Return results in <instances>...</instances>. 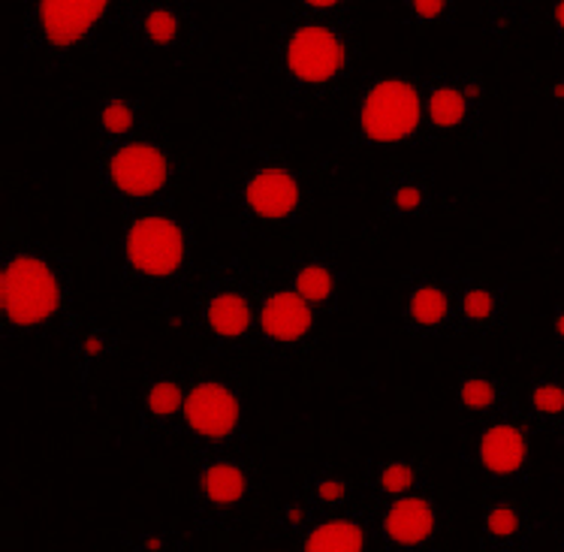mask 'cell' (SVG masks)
<instances>
[{
	"label": "cell",
	"mask_w": 564,
	"mask_h": 552,
	"mask_svg": "<svg viewBox=\"0 0 564 552\" xmlns=\"http://www.w3.org/2000/svg\"><path fill=\"white\" fill-rule=\"evenodd\" d=\"M359 489L366 493V501L387 505V501H395V498L429 493V489H438V486H435L429 465L420 456L395 453V456H378V459H371L362 468Z\"/></svg>",
	"instance_id": "obj_24"
},
{
	"label": "cell",
	"mask_w": 564,
	"mask_h": 552,
	"mask_svg": "<svg viewBox=\"0 0 564 552\" xmlns=\"http://www.w3.org/2000/svg\"><path fill=\"white\" fill-rule=\"evenodd\" d=\"M462 462L471 468L489 489H529L538 477V447L534 429L522 414H505L480 423L462 450Z\"/></svg>",
	"instance_id": "obj_12"
},
{
	"label": "cell",
	"mask_w": 564,
	"mask_h": 552,
	"mask_svg": "<svg viewBox=\"0 0 564 552\" xmlns=\"http://www.w3.org/2000/svg\"><path fill=\"white\" fill-rule=\"evenodd\" d=\"M317 519H321V513H317L305 498L293 495V498H284V501L275 507V513H272V529H275L278 534H293V538H302V534L312 529Z\"/></svg>",
	"instance_id": "obj_32"
},
{
	"label": "cell",
	"mask_w": 564,
	"mask_h": 552,
	"mask_svg": "<svg viewBox=\"0 0 564 552\" xmlns=\"http://www.w3.org/2000/svg\"><path fill=\"white\" fill-rule=\"evenodd\" d=\"M546 97L555 109H564V73H558L550 85H546Z\"/></svg>",
	"instance_id": "obj_36"
},
{
	"label": "cell",
	"mask_w": 564,
	"mask_h": 552,
	"mask_svg": "<svg viewBox=\"0 0 564 552\" xmlns=\"http://www.w3.org/2000/svg\"><path fill=\"white\" fill-rule=\"evenodd\" d=\"M79 329L73 311V257L40 239H10L0 251V333L3 345L69 342Z\"/></svg>",
	"instance_id": "obj_1"
},
{
	"label": "cell",
	"mask_w": 564,
	"mask_h": 552,
	"mask_svg": "<svg viewBox=\"0 0 564 552\" xmlns=\"http://www.w3.org/2000/svg\"><path fill=\"white\" fill-rule=\"evenodd\" d=\"M553 543H555V552H564V526L558 531H555Z\"/></svg>",
	"instance_id": "obj_37"
},
{
	"label": "cell",
	"mask_w": 564,
	"mask_h": 552,
	"mask_svg": "<svg viewBox=\"0 0 564 552\" xmlns=\"http://www.w3.org/2000/svg\"><path fill=\"white\" fill-rule=\"evenodd\" d=\"M263 486L265 468L251 447L196 456L191 480V526L199 534L230 526L260 498Z\"/></svg>",
	"instance_id": "obj_10"
},
{
	"label": "cell",
	"mask_w": 564,
	"mask_h": 552,
	"mask_svg": "<svg viewBox=\"0 0 564 552\" xmlns=\"http://www.w3.org/2000/svg\"><path fill=\"white\" fill-rule=\"evenodd\" d=\"M288 10L308 19H354L359 15V3L357 0H296Z\"/></svg>",
	"instance_id": "obj_33"
},
{
	"label": "cell",
	"mask_w": 564,
	"mask_h": 552,
	"mask_svg": "<svg viewBox=\"0 0 564 552\" xmlns=\"http://www.w3.org/2000/svg\"><path fill=\"white\" fill-rule=\"evenodd\" d=\"M323 317L284 281L257 278V347L275 362H302L321 347Z\"/></svg>",
	"instance_id": "obj_13"
},
{
	"label": "cell",
	"mask_w": 564,
	"mask_h": 552,
	"mask_svg": "<svg viewBox=\"0 0 564 552\" xmlns=\"http://www.w3.org/2000/svg\"><path fill=\"white\" fill-rule=\"evenodd\" d=\"M543 519L517 493L489 489L477 517V546L480 552H531Z\"/></svg>",
	"instance_id": "obj_19"
},
{
	"label": "cell",
	"mask_w": 564,
	"mask_h": 552,
	"mask_svg": "<svg viewBox=\"0 0 564 552\" xmlns=\"http://www.w3.org/2000/svg\"><path fill=\"white\" fill-rule=\"evenodd\" d=\"M124 3H58L24 0L22 52L46 67H61L100 46L109 28H121Z\"/></svg>",
	"instance_id": "obj_7"
},
{
	"label": "cell",
	"mask_w": 564,
	"mask_h": 552,
	"mask_svg": "<svg viewBox=\"0 0 564 552\" xmlns=\"http://www.w3.org/2000/svg\"><path fill=\"white\" fill-rule=\"evenodd\" d=\"M245 552H296V550H245Z\"/></svg>",
	"instance_id": "obj_38"
},
{
	"label": "cell",
	"mask_w": 564,
	"mask_h": 552,
	"mask_svg": "<svg viewBox=\"0 0 564 552\" xmlns=\"http://www.w3.org/2000/svg\"><path fill=\"white\" fill-rule=\"evenodd\" d=\"M449 404L453 411L471 423H489L496 416L517 414L513 408V392L510 380L489 366L484 357H468L456 371L453 387H449Z\"/></svg>",
	"instance_id": "obj_21"
},
{
	"label": "cell",
	"mask_w": 564,
	"mask_h": 552,
	"mask_svg": "<svg viewBox=\"0 0 564 552\" xmlns=\"http://www.w3.org/2000/svg\"><path fill=\"white\" fill-rule=\"evenodd\" d=\"M395 321L404 338L416 345H441L462 338L449 275H438L420 266L404 272Z\"/></svg>",
	"instance_id": "obj_16"
},
{
	"label": "cell",
	"mask_w": 564,
	"mask_h": 552,
	"mask_svg": "<svg viewBox=\"0 0 564 552\" xmlns=\"http://www.w3.org/2000/svg\"><path fill=\"white\" fill-rule=\"evenodd\" d=\"M187 380L185 368H154L139 380L130 399V426L139 444H178Z\"/></svg>",
	"instance_id": "obj_17"
},
{
	"label": "cell",
	"mask_w": 564,
	"mask_h": 552,
	"mask_svg": "<svg viewBox=\"0 0 564 552\" xmlns=\"http://www.w3.org/2000/svg\"><path fill=\"white\" fill-rule=\"evenodd\" d=\"M296 552H378L375 505L359 501L350 510L321 517L296 538Z\"/></svg>",
	"instance_id": "obj_23"
},
{
	"label": "cell",
	"mask_w": 564,
	"mask_h": 552,
	"mask_svg": "<svg viewBox=\"0 0 564 552\" xmlns=\"http://www.w3.org/2000/svg\"><path fill=\"white\" fill-rule=\"evenodd\" d=\"M118 278L149 293H178L199 278L194 220L178 208L127 215L116 239Z\"/></svg>",
	"instance_id": "obj_4"
},
{
	"label": "cell",
	"mask_w": 564,
	"mask_h": 552,
	"mask_svg": "<svg viewBox=\"0 0 564 552\" xmlns=\"http://www.w3.org/2000/svg\"><path fill=\"white\" fill-rule=\"evenodd\" d=\"M392 12L404 31L429 34V31H444L459 22L462 7L456 0H399Z\"/></svg>",
	"instance_id": "obj_30"
},
{
	"label": "cell",
	"mask_w": 564,
	"mask_h": 552,
	"mask_svg": "<svg viewBox=\"0 0 564 552\" xmlns=\"http://www.w3.org/2000/svg\"><path fill=\"white\" fill-rule=\"evenodd\" d=\"M196 541L194 534L175 526H161V522H149V526H137L121 534L118 552H194Z\"/></svg>",
	"instance_id": "obj_31"
},
{
	"label": "cell",
	"mask_w": 564,
	"mask_h": 552,
	"mask_svg": "<svg viewBox=\"0 0 564 552\" xmlns=\"http://www.w3.org/2000/svg\"><path fill=\"white\" fill-rule=\"evenodd\" d=\"M178 444L194 450V456L251 447L248 390L236 371H220V368L191 371Z\"/></svg>",
	"instance_id": "obj_8"
},
{
	"label": "cell",
	"mask_w": 564,
	"mask_h": 552,
	"mask_svg": "<svg viewBox=\"0 0 564 552\" xmlns=\"http://www.w3.org/2000/svg\"><path fill=\"white\" fill-rule=\"evenodd\" d=\"M447 526V507L438 489L375 505V534L380 552H444Z\"/></svg>",
	"instance_id": "obj_15"
},
{
	"label": "cell",
	"mask_w": 564,
	"mask_h": 552,
	"mask_svg": "<svg viewBox=\"0 0 564 552\" xmlns=\"http://www.w3.org/2000/svg\"><path fill=\"white\" fill-rule=\"evenodd\" d=\"M550 333H553V345L558 350V357L564 359V296L553 302V311H550Z\"/></svg>",
	"instance_id": "obj_35"
},
{
	"label": "cell",
	"mask_w": 564,
	"mask_h": 552,
	"mask_svg": "<svg viewBox=\"0 0 564 552\" xmlns=\"http://www.w3.org/2000/svg\"><path fill=\"white\" fill-rule=\"evenodd\" d=\"M350 149L369 154H404L432 149L420 73L378 69L362 76L345 112Z\"/></svg>",
	"instance_id": "obj_3"
},
{
	"label": "cell",
	"mask_w": 564,
	"mask_h": 552,
	"mask_svg": "<svg viewBox=\"0 0 564 552\" xmlns=\"http://www.w3.org/2000/svg\"><path fill=\"white\" fill-rule=\"evenodd\" d=\"M296 495L305 498L321 517H329V513H341L359 505V480H354L335 462H321L302 474Z\"/></svg>",
	"instance_id": "obj_28"
},
{
	"label": "cell",
	"mask_w": 564,
	"mask_h": 552,
	"mask_svg": "<svg viewBox=\"0 0 564 552\" xmlns=\"http://www.w3.org/2000/svg\"><path fill=\"white\" fill-rule=\"evenodd\" d=\"M462 338H498L510 329V290L489 275H449Z\"/></svg>",
	"instance_id": "obj_20"
},
{
	"label": "cell",
	"mask_w": 564,
	"mask_h": 552,
	"mask_svg": "<svg viewBox=\"0 0 564 552\" xmlns=\"http://www.w3.org/2000/svg\"><path fill=\"white\" fill-rule=\"evenodd\" d=\"M366 55V34L354 19H308L284 12L272 36L269 69L290 104L317 109L354 85Z\"/></svg>",
	"instance_id": "obj_2"
},
{
	"label": "cell",
	"mask_w": 564,
	"mask_h": 552,
	"mask_svg": "<svg viewBox=\"0 0 564 552\" xmlns=\"http://www.w3.org/2000/svg\"><path fill=\"white\" fill-rule=\"evenodd\" d=\"M432 145L468 142L484 133L492 85L477 67H435L420 73Z\"/></svg>",
	"instance_id": "obj_11"
},
{
	"label": "cell",
	"mask_w": 564,
	"mask_h": 552,
	"mask_svg": "<svg viewBox=\"0 0 564 552\" xmlns=\"http://www.w3.org/2000/svg\"><path fill=\"white\" fill-rule=\"evenodd\" d=\"M449 191L426 166L399 163L383 175L378 215L387 224H426L449 212Z\"/></svg>",
	"instance_id": "obj_18"
},
{
	"label": "cell",
	"mask_w": 564,
	"mask_h": 552,
	"mask_svg": "<svg viewBox=\"0 0 564 552\" xmlns=\"http://www.w3.org/2000/svg\"><path fill=\"white\" fill-rule=\"evenodd\" d=\"M79 399L88 396L97 371L124 350V329L116 323H85L67 342Z\"/></svg>",
	"instance_id": "obj_27"
},
{
	"label": "cell",
	"mask_w": 564,
	"mask_h": 552,
	"mask_svg": "<svg viewBox=\"0 0 564 552\" xmlns=\"http://www.w3.org/2000/svg\"><path fill=\"white\" fill-rule=\"evenodd\" d=\"M534 435H543L564 447V371L562 368H538L525 383V408L519 411Z\"/></svg>",
	"instance_id": "obj_26"
},
{
	"label": "cell",
	"mask_w": 564,
	"mask_h": 552,
	"mask_svg": "<svg viewBox=\"0 0 564 552\" xmlns=\"http://www.w3.org/2000/svg\"><path fill=\"white\" fill-rule=\"evenodd\" d=\"M531 22V7L522 0H492L480 10L486 43L492 48H507Z\"/></svg>",
	"instance_id": "obj_29"
},
{
	"label": "cell",
	"mask_w": 564,
	"mask_h": 552,
	"mask_svg": "<svg viewBox=\"0 0 564 552\" xmlns=\"http://www.w3.org/2000/svg\"><path fill=\"white\" fill-rule=\"evenodd\" d=\"M284 284L321 317H329L345 305L347 269L341 257L333 251H302L290 257Z\"/></svg>",
	"instance_id": "obj_22"
},
{
	"label": "cell",
	"mask_w": 564,
	"mask_h": 552,
	"mask_svg": "<svg viewBox=\"0 0 564 552\" xmlns=\"http://www.w3.org/2000/svg\"><path fill=\"white\" fill-rule=\"evenodd\" d=\"M97 191L121 215H142L178 206L182 194V161L175 149L158 133L121 142L116 149L97 151L94 161Z\"/></svg>",
	"instance_id": "obj_5"
},
{
	"label": "cell",
	"mask_w": 564,
	"mask_h": 552,
	"mask_svg": "<svg viewBox=\"0 0 564 552\" xmlns=\"http://www.w3.org/2000/svg\"><path fill=\"white\" fill-rule=\"evenodd\" d=\"M543 22H546V31L553 36V46L564 52V0L562 3H550L543 10Z\"/></svg>",
	"instance_id": "obj_34"
},
{
	"label": "cell",
	"mask_w": 564,
	"mask_h": 552,
	"mask_svg": "<svg viewBox=\"0 0 564 552\" xmlns=\"http://www.w3.org/2000/svg\"><path fill=\"white\" fill-rule=\"evenodd\" d=\"M191 329L215 354L257 347V278L236 266H215L196 278Z\"/></svg>",
	"instance_id": "obj_9"
},
{
	"label": "cell",
	"mask_w": 564,
	"mask_h": 552,
	"mask_svg": "<svg viewBox=\"0 0 564 552\" xmlns=\"http://www.w3.org/2000/svg\"><path fill=\"white\" fill-rule=\"evenodd\" d=\"M151 133L149 104L130 91H109L94 109V142L97 151L116 149L121 142Z\"/></svg>",
	"instance_id": "obj_25"
},
{
	"label": "cell",
	"mask_w": 564,
	"mask_h": 552,
	"mask_svg": "<svg viewBox=\"0 0 564 552\" xmlns=\"http://www.w3.org/2000/svg\"><path fill=\"white\" fill-rule=\"evenodd\" d=\"M121 31L127 43L151 58L185 61L206 46L203 12L191 0H142L124 3Z\"/></svg>",
	"instance_id": "obj_14"
},
{
	"label": "cell",
	"mask_w": 564,
	"mask_h": 552,
	"mask_svg": "<svg viewBox=\"0 0 564 552\" xmlns=\"http://www.w3.org/2000/svg\"><path fill=\"white\" fill-rule=\"evenodd\" d=\"M227 208L251 230L296 232L312 215V187L293 158L260 151L230 184Z\"/></svg>",
	"instance_id": "obj_6"
}]
</instances>
